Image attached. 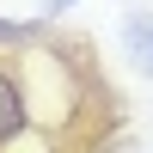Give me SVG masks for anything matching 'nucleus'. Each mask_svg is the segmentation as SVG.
Returning a JSON list of instances; mask_svg holds the SVG:
<instances>
[{
  "label": "nucleus",
  "mask_w": 153,
  "mask_h": 153,
  "mask_svg": "<svg viewBox=\"0 0 153 153\" xmlns=\"http://www.w3.org/2000/svg\"><path fill=\"white\" fill-rule=\"evenodd\" d=\"M123 37H129V49H135V55L153 68V12H135V19L123 25Z\"/></svg>",
  "instance_id": "f03ea898"
},
{
  "label": "nucleus",
  "mask_w": 153,
  "mask_h": 153,
  "mask_svg": "<svg viewBox=\"0 0 153 153\" xmlns=\"http://www.w3.org/2000/svg\"><path fill=\"white\" fill-rule=\"evenodd\" d=\"M80 55H61L55 43H31L0 55V153H25L43 123V92H55Z\"/></svg>",
  "instance_id": "f257e3e1"
},
{
  "label": "nucleus",
  "mask_w": 153,
  "mask_h": 153,
  "mask_svg": "<svg viewBox=\"0 0 153 153\" xmlns=\"http://www.w3.org/2000/svg\"><path fill=\"white\" fill-rule=\"evenodd\" d=\"M55 6H68V0H55Z\"/></svg>",
  "instance_id": "7ed1b4c3"
}]
</instances>
